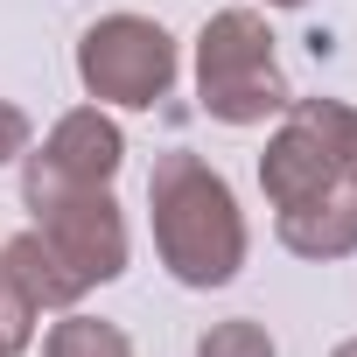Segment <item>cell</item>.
Segmentation results:
<instances>
[{
	"instance_id": "6da1fadb",
	"label": "cell",
	"mask_w": 357,
	"mask_h": 357,
	"mask_svg": "<svg viewBox=\"0 0 357 357\" xmlns=\"http://www.w3.org/2000/svg\"><path fill=\"white\" fill-rule=\"evenodd\" d=\"M147 218H154V252L183 287H231L245 266V211L231 183L190 147H175L147 175Z\"/></svg>"
},
{
	"instance_id": "7a4b0ae2",
	"label": "cell",
	"mask_w": 357,
	"mask_h": 357,
	"mask_svg": "<svg viewBox=\"0 0 357 357\" xmlns=\"http://www.w3.org/2000/svg\"><path fill=\"white\" fill-rule=\"evenodd\" d=\"M197 98L225 126H259L287 112V70L273 56V29L259 8H218L197 36Z\"/></svg>"
},
{
	"instance_id": "3957f363",
	"label": "cell",
	"mask_w": 357,
	"mask_h": 357,
	"mask_svg": "<svg viewBox=\"0 0 357 357\" xmlns=\"http://www.w3.org/2000/svg\"><path fill=\"white\" fill-rule=\"evenodd\" d=\"M350 147H357V105L350 98H287L280 126L259 154V190L266 204H301L315 190L350 183Z\"/></svg>"
},
{
	"instance_id": "277c9868",
	"label": "cell",
	"mask_w": 357,
	"mask_h": 357,
	"mask_svg": "<svg viewBox=\"0 0 357 357\" xmlns=\"http://www.w3.org/2000/svg\"><path fill=\"white\" fill-rule=\"evenodd\" d=\"M175 36L147 15H98L84 36H77V84L98 98V105H119V112H147L175 91Z\"/></svg>"
},
{
	"instance_id": "5b68a950",
	"label": "cell",
	"mask_w": 357,
	"mask_h": 357,
	"mask_svg": "<svg viewBox=\"0 0 357 357\" xmlns=\"http://www.w3.org/2000/svg\"><path fill=\"white\" fill-rule=\"evenodd\" d=\"M22 204L36 218V231L56 245V259L84 280V287H105L126 273V218L112 204V183L105 190H77V183H43V175H22Z\"/></svg>"
},
{
	"instance_id": "8992f818",
	"label": "cell",
	"mask_w": 357,
	"mask_h": 357,
	"mask_svg": "<svg viewBox=\"0 0 357 357\" xmlns=\"http://www.w3.org/2000/svg\"><path fill=\"white\" fill-rule=\"evenodd\" d=\"M119 161H126L119 119H112L105 105H77V112H63V119L43 133V147L22 154V175H43V183H77V190H105L112 175H119Z\"/></svg>"
},
{
	"instance_id": "52a82bcc",
	"label": "cell",
	"mask_w": 357,
	"mask_h": 357,
	"mask_svg": "<svg viewBox=\"0 0 357 357\" xmlns=\"http://www.w3.org/2000/svg\"><path fill=\"white\" fill-rule=\"evenodd\" d=\"M273 231H280V245L294 259H350L357 252V183H336V190H315L301 204H280Z\"/></svg>"
},
{
	"instance_id": "ba28073f",
	"label": "cell",
	"mask_w": 357,
	"mask_h": 357,
	"mask_svg": "<svg viewBox=\"0 0 357 357\" xmlns=\"http://www.w3.org/2000/svg\"><path fill=\"white\" fill-rule=\"evenodd\" d=\"M0 273H8V280H15L36 308H43V315H50V308L63 315V308H77V301L91 294V287H84V280L56 259V245H50L36 225H29V231H15L8 245H0Z\"/></svg>"
},
{
	"instance_id": "9c48e42d",
	"label": "cell",
	"mask_w": 357,
	"mask_h": 357,
	"mask_svg": "<svg viewBox=\"0 0 357 357\" xmlns=\"http://www.w3.org/2000/svg\"><path fill=\"white\" fill-rule=\"evenodd\" d=\"M43 357H133V336L105 315L63 308V322H50V336H43Z\"/></svg>"
},
{
	"instance_id": "30bf717a",
	"label": "cell",
	"mask_w": 357,
	"mask_h": 357,
	"mask_svg": "<svg viewBox=\"0 0 357 357\" xmlns=\"http://www.w3.org/2000/svg\"><path fill=\"white\" fill-rule=\"evenodd\" d=\"M197 357H280V350H273L266 322H252V315H231V322H211V329L197 336Z\"/></svg>"
},
{
	"instance_id": "8fae6325",
	"label": "cell",
	"mask_w": 357,
	"mask_h": 357,
	"mask_svg": "<svg viewBox=\"0 0 357 357\" xmlns=\"http://www.w3.org/2000/svg\"><path fill=\"white\" fill-rule=\"evenodd\" d=\"M36 315H43V308L0 273V357H22V350L36 343Z\"/></svg>"
},
{
	"instance_id": "7c38bea8",
	"label": "cell",
	"mask_w": 357,
	"mask_h": 357,
	"mask_svg": "<svg viewBox=\"0 0 357 357\" xmlns=\"http://www.w3.org/2000/svg\"><path fill=\"white\" fill-rule=\"evenodd\" d=\"M36 147V126H29V112L15 105V98H0V168H8V161H22Z\"/></svg>"
},
{
	"instance_id": "4fadbf2b",
	"label": "cell",
	"mask_w": 357,
	"mask_h": 357,
	"mask_svg": "<svg viewBox=\"0 0 357 357\" xmlns=\"http://www.w3.org/2000/svg\"><path fill=\"white\" fill-rule=\"evenodd\" d=\"M329 357H357V336H343V343H336V350H329Z\"/></svg>"
},
{
	"instance_id": "5bb4252c",
	"label": "cell",
	"mask_w": 357,
	"mask_h": 357,
	"mask_svg": "<svg viewBox=\"0 0 357 357\" xmlns=\"http://www.w3.org/2000/svg\"><path fill=\"white\" fill-rule=\"evenodd\" d=\"M266 8H308V0H266Z\"/></svg>"
},
{
	"instance_id": "9a60e30c",
	"label": "cell",
	"mask_w": 357,
	"mask_h": 357,
	"mask_svg": "<svg viewBox=\"0 0 357 357\" xmlns=\"http://www.w3.org/2000/svg\"><path fill=\"white\" fill-rule=\"evenodd\" d=\"M350 183H357V147H350Z\"/></svg>"
}]
</instances>
